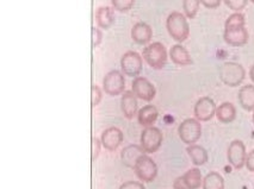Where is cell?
Returning <instances> with one entry per match:
<instances>
[{
	"instance_id": "obj_1",
	"label": "cell",
	"mask_w": 254,
	"mask_h": 189,
	"mask_svg": "<svg viewBox=\"0 0 254 189\" xmlns=\"http://www.w3.org/2000/svg\"><path fill=\"white\" fill-rule=\"evenodd\" d=\"M166 29L168 35L179 44L185 42L190 35V25H189L186 16L183 13L174 12L170 13L166 19Z\"/></svg>"
},
{
	"instance_id": "obj_2",
	"label": "cell",
	"mask_w": 254,
	"mask_h": 189,
	"mask_svg": "<svg viewBox=\"0 0 254 189\" xmlns=\"http://www.w3.org/2000/svg\"><path fill=\"white\" fill-rule=\"evenodd\" d=\"M218 76L224 85L228 87H238L246 78L245 68L236 62H224L218 69Z\"/></svg>"
},
{
	"instance_id": "obj_3",
	"label": "cell",
	"mask_w": 254,
	"mask_h": 189,
	"mask_svg": "<svg viewBox=\"0 0 254 189\" xmlns=\"http://www.w3.org/2000/svg\"><path fill=\"white\" fill-rule=\"evenodd\" d=\"M142 56L144 61L148 63L153 69L160 70L167 63V50L165 46L160 42L150 43L146 48H143Z\"/></svg>"
},
{
	"instance_id": "obj_4",
	"label": "cell",
	"mask_w": 254,
	"mask_h": 189,
	"mask_svg": "<svg viewBox=\"0 0 254 189\" xmlns=\"http://www.w3.org/2000/svg\"><path fill=\"white\" fill-rule=\"evenodd\" d=\"M178 135L180 141L186 145L196 144L202 136V125L196 118H188L183 120L178 128Z\"/></svg>"
},
{
	"instance_id": "obj_5",
	"label": "cell",
	"mask_w": 254,
	"mask_h": 189,
	"mask_svg": "<svg viewBox=\"0 0 254 189\" xmlns=\"http://www.w3.org/2000/svg\"><path fill=\"white\" fill-rule=\"evenodd\" d=\"M135 175L142 182H153L158 176V165L152 157L148 155H143L138 158L134 167Z\"/></svg>"
},
{
	"instance_id": "obj_6",
	"label": "cell",
	"mask_w": 254,
	"mask_h": 189,
	"mask_svg": "<svg viewBox=\"0 0 254 189\" xmlns=\"http://www.w3.org/2000/svg\"><path fill=\"white\" fill-rule=\"evenodd\" d=\"M162 132L160 129L155 128V126H149L142 131L140 137V145L142 146L146 153L156 152L160 149L162 144Z\"/></svg>"
},
{
	"instance_id": "obj_7",
	"label": "cell",
	"mask_w": 254,
	"mask_h": 189,
	"mask_svg": "<svg viewBox=\"0 0 254 189\" xmlns=\"http://www.w3.org/2000/svg\"><path fill=\"white\" fill-rule=\"evenodd\" d=\"M103 88L106 94L111 96L120 95L126 90V79L120 70H111L103 79Z\"/></svg>"
},
{
	"instance_id": "obj_8",
	"label": "cell",
	"mask_w": 254,
	"mask_h": 189,
	"mask_svg": "<svg viewBox=\"0 0 254 189\" xmlns=\"http://www.w3.org/2000/svg\"><path fill=\"white\" fill-rule=\"evenodd\" d=\"M121 68L123 74L130 78H137L142 72L143 61L136 51H127L121 58Z\"/></svg>"
},
{
	"instance_id": "obj_9",
	"label": "cell",
	"mask_w": 254,
	"mask_h": 189,
	"mask_svg": "<svg viewBox=\"0 0 254 189\" xmlns=\"http://www.w3.org/2000/svg\"><path fill=\"white\" fill-rule=\"evenodd\" d=\"M227 157H228L229 164L234 169H242L245 167V164H246L247 158L246 145L244 144V142L240 140L233 141L228 146Z\"/></svg>"
},
{
	"instance_id": "obj_10",
	"label": "cell",
	"mask_w": 254,
	"mask_h": 189,
	"mask_svg": "<svg viewBox=\"0 0 254 189\" xmlns=\"http://www.w3.org/2000/svg\"><path fill=\"white\" fill-rule=\"evenodd\" d=\"M131 91L136 95V98L143 100V101H152L156 95L154 85L143 76H137L132 80Z\"/></svg>"
},
{
	"instance_id": "obj_11",
	"label": "cell",
	"mask_w": 254,
	"mask_h": 189,
	"mask_svg": "<svg viewBox=\"0 0 254 189\" xmlns=\"http://www.w3.org/2000/svg\"><path fill=\"white\" fill-rule=\"evenodd\" d=\"M216 105L210 96H203L198 99L193 107L194 118L199 122H209L216 114Z\"/></svg>"
},
{
	"instance_id": "obj_12",
	"label": "cell",
	"mask_w": 254,
	"mask_h": 189,
	"mask_svg": "<svg viewBox=\"0 0 254 189\" xmlns=\"http://www.w3.org/2000/svg\"><path fill=\"white\" fill-rule=\"evenodd\" d=\"M248 31L246 26H233L224 28V42L232 47H244L248 42Z\"/></svg>"
},
{
	"instance_id": "obj_13",
	"label": "cell",
	"mask_w": 254,
	"mask_h": 189,
	"mask_svg": "<svg viewBox=\"0 0 254 189\" xmlns=\"http://www.w3.org/2000/svg\"><path fill=\"white\" fill-rule=\"evenodd\" d=\"M123 140V132L118 128H115V126L114 128H109L104 130V132L102 134V137H100L102 145L104 146V149L109 150V151H115V150H117V147L122 144Z\"/></svg>"
},
{
	"instance_id": "obj_14",
	"label": "cell",
	"mask_w": 254,
	"mask_h": 189,
	"mask_svg": "<svg viewBox=\"0 0 254 189\" xmlns=\"http://www.w3.org/2000/svg\"><path fill=\"white\" fill-rule=\"evenodd\" d=\"M121 110L123 112V116L127 119H132L138 113L137 98L132 91H127L122 94L121 98Z\"/></svg>"
},
{
	"instance_id": "obj_15",
	"label": "cell",
	"mask_w": 254,
	"mask_h": 189,
	"mask_svg": "<svg viewBox=\"0 0 254 189\" xmlns=\"http://www.w3.org/2000/svg\"><path fill=\"white\" fill-rule=\"evenodd\" d=\"M152 37H153V30L147 23L138 22L132 26L131 38L136 44L144 46V44L150 42Z\"/></svg>"
},
{
	"instance_id": "obj_16",
	"label": "cell",
	"mask_w": 254,
	"mask_h": 189,
	"mask_svg": "<svg viewBox=\"0 0 254 189\" xmlns=\"http://www.w3.org/2000/svg\"><path fill=\"white\" fill-rule=\"evenodd\" d=\"M143 155H146V152H144L142 146L136 145V144H132V145H128L124 147L122 150V153H121V158H122V162L124 165L134 169L135 164H136L138 158Z\"/></svg>"
},
{
	"instance_id": "obj_17",
	"label": "cell",
	"mask_w": 254,
	"mask_h": 189,
	"mask_svg": "<svg viewBox=\"0 0 254 189\" xmlns=\"http://www.w3.org/2000/svg\"><path fill=\"white\" fill-rule=\"evenodd\" d=\"M170 57L177 66L185 67L192 64V58H191L190 52L182 44H174L170 50Z\"/></svg>"
},
{
	"instance_id": "obj_18",
	"label": "cell",
	"mask_w": 254,
	"mask_h": 189,
	"mask_svg": "<svg viewBox=\"0 0 254 189\" xmlns=\"http://www.w3.org/2000/svg\"><path fill=\"white\" fill-rule=\"evenodd\" d=\"M94 17H96L97 25H98L100 29L108 30V29L111 28L112 24H114V22H115L114 8H111L109 6L98 7L97 8Z\"/></svg>"
},
{
	"instance_id": "obj_19",
	"label": "cell",
	"mask_w": 254,
	"mask_h": 189,
	"mask_svg": "<svg viewBox=\"0 0 254 189\" xmlns=\"http://www.w3.org/2000/svg\"><path fill=\"white\" fill-rule=\"evenodd\" d=\"M158 117H159L158 108H156L154 105L143 106L141 110H138V113H137L138 124H140L141 126H144V128L153 126V124L156 122Z\"/></svg>"
},
{
	"instance_id": "obj_20",
	"label": "cell",
	"mask_w": 254,
	"mask_h": 189,
	"mask_svg": "<svg viewBox=\"0 0 254 189\" xmlns=\"http://www.w3.org/2000/svg\"><path fill=\"white\" fill-rule=\"evenodd\" d=\"M241 107L247 112L254 111V85L242 86L238 94Z\"/></svg>"
},
{
	"instance_id": "obj_21",
	"label": "cell",
	"mask_w": 254,
	"mask_h": 189,
	"mask_svg": "<svg viewBox=\"0 0 254 189\" xmlns=\"http://www.w3.org/2000/svg\"><path fill=\"white\" fill-rule=\"evenodd\" d=\"M217 120L222 124H230L234 122L236 118V108L232 102H222L216 108Z\"/></svg>"
},
{
	"instance_id": "obj_22",
	"label": "cell",
	"mask_w": 254,
	"mask_h": 189,
	"mask_svg": "<svg viewBox=\"0 0 254 189\" xmlns=\"http://www.w3.org/2000/svg\"><path fill=\"white\" fill-rule=\"evenodd\" d=\"M182 177L183 182H184L185 189H198L202 187L203 180H202V173L198 168H191L188 170Z\"/></svg>"
},
{
	"instance_id": "obj_23",
	"label": "cell",
	"mask_w": 254,
	"mask_h": 189,
	"mask_svg": "<svg viewBox=\"0 0 254 189\" xmlns=\"http://www.w3.org/2000/svg\"><path fill=\"white\" fill-rule=\"evenodd\" d=\"M186 152L190 156L192 163L196 165V167H200V165H204L206 162H208V152L203 146L197 145V144H193V145H188L186 147Z\"/></svg>"
},
{
	"instance_id": "obj_24",
	"label": "cell",
	"mask_w": 254,
	"mask_h": 189,
	"mask_svg": "<svg viewBox=\"0 0 254 189\" xmlns=\"http://www.w3.org/2000/svg\"><path fill=\"white\" fill-rule=\"evenodd\" d=\"M203 189H224V180L216 171H211L203 179Z\"/></svg>"
},
{
	"instance_id": "obj_25",
	"label": "cell",
	"mask_w": 254,
	"mask_h": 189,
	"mask_svg": "<svg viewBox=\"0 0 254 189\" xmlns=\"http://www.w3.org/2000/svg\"><path fill=\"white\" fill-rule=\"evenodd\" d=\"M200 0H183V10L186 18L193 19L199 10Z\"/></svg>"
},
{
	"instance_id": "obj_26",
	"label": "cell",
	"mask_w": 254,
	"mask_h": 189,
	"mask_svg": "<svg viewBox=\"0 0 254 189\" xmlns=\"http://www.w3.org/2000/svg\"><path fill=\"white\" fill-rule=\"evenodd\" d=\"M233 26H246V19L241 12H234L227 18L224 28H233Z\"/></svg>"
},
{
	"instance_id": "obj_27",
	"label": "cell",
	"mask_w": 254,
	"mask_h": 189,
	"mask_svg": "<svg viewBox=\"0 0 254 189\" xmlns=\"http://www.w3.org/2000/svg\"><path fill=\"white\" fill-rule=\"evenodd\" d=\"M111 1L112 6L118 12H128L129 10H131L134 7L136 0H111Z\"/></svg>"
},
{
	"instance_id": "obj_28",
	"label": "cell",
	"mask_w": 254,
	"mask_h": 189,
	"mask_svg": "<svg viewBox=\"0 0 254 189\" xmlns=\"http://www.w3.org/2000/svg\"><path fill=\"white\" fill-rule=\"evenodd\" d=\"M102 99H103L102 88H100L98 85H92V87H91V105H92V107L98 106L99 102L102 101Z\"/></svg>"
},
{
	"instance_id": "obj_29",
	"label": "cell",
	"mask_w": 254,
	"mask_h": 189,
	"mask_svg": "<svg viewBox=\"0 0 254 189\" xmlns=\"http://www.w3.org/2000/svg\"><path fill=\"white\" fill-rule=\"evenodd\" d=\"M223 1L230 10H233L234 12H240L247 6L248 0H223Z\"/></svg>"
},
{
	"instance_id": "obj_30",
	"label": "cell",
	"mask_w": 254,
	"mask_h": 189,
	"mask_svg": "<svg viewBox=\"0 0 254 189\" xmlns=\"http://www.w3.org/2000/svg\"><path fill=\"white\" fill-rule=\"evenodd\" d=\"M103 41V32L98 28H92V48H97Z\"/></svg>"
},
{
	"instance_id": "obj_31",
	"label": "cell",
	"mask_w": 254,
	"mask_h": 189,
	"mask_svg": "<svg viewBox=\"0 0 254 189\" xmlns=\"http://www.w3.org/2000/svg\"><path fill=\"white\" fill-rule=\"evenodd\" d=\"M102 142H100L98 138L93 137L92 138V161L98 158L100 153V147H102Z\"/></svg>"
},
{
	"instance_id": "obj_32",
	"label": "cell",
	"mask_w": 254,
	"mask_h": 189,
	"mask_svg": "<svg viewBox=\"0 0 254 189\" xmlns=\"http://www.w3.org/2000/svg\"><path fill=\"white\" fill-rule=\"evenodd\" d=\"M120 189H146V188H144V186L141 182L128 181V182H124L120 187Z\"/></svg>"
},
{
	"instance_id": "obj_33",
	"label": "cell",
	"mask_w": 254,
	"mask_h": 189,
	"mask_svg": "<svg viewBox=\"0 0 254 189\" xmlns=\"http://www.w3.org/2000/svg\"><path fill=\"white\" fill-rule=\"evenodd\" d=\"M245 167L247 168L248 171H252V173H254V149L252 151L247 153L246 164H245Z\"/></svg>"
},
{
	"instance_id": "obj_34",
	"label": "cell",
	"mask_w": 254,
	"mask_h": 189,
	"mask_svg": "<svg viewBox=\"0 0 254 189\" xmlns=\"http://www.w3.org/2000/svg\"><path fill=\"white\" fill-rule=\"evenodd\" d=\"M222 0H200V4L206 8H216L221 5Z\"/></svg>"
},
{
	"instance_id": "obj_35",
	"label": "cell",
	"mask_w": 254,
	"mask_h": 189,
	"mask_svg": "<svg viewBox=\"0 0 254 189\" xmlns=\"http://www.w3.org/2000/svg\"><path fill=\"white\" fill-rule=\"evenodd\" d=\"M173 189H185L184 182H183L182 177H177L173 182Z\"/></svg>"
},
{
	"instance_id": "obj_36",
	"label": "cell",
	"mask_w": 254,
	"mask_h": 189,
	"mask_svg": "<svg viewBox=\"0 0 254 189\" xmlns=\"http://www.w3.org/2000/svg\"><path fill=\"white\" fill-rule=\"evenodd\" d=\"M250 79L252 80V82L254 84V63L252 64V67H251L250 69Z\"/></svg>"
},
{
	"instance_id": "obj_37",
	"label": "cell",
	"mask_w": 254,
	"mask_h": 189,
	"mask_svg": "<svg viewBox=\"0 0 254 189\" xmlns=\"http://www.w3.org/2000/svg\"><path fill=\"white\" fill-rule=\"evenodd\" d=\"M252 120H253V125H254V111H253V116H252Z\"/></svg>"
},
{
	"instance_id": "obj_38",
	"label": "cell",
	"mask_w": 254,
	"mask_h": 189,
	"mask_svg": "<svg viewBox=\"0 0 254 189\" xmlns=\"http://www.w3.org/2000/svg\"><path fill=\"white\" fill-rule=\"evenodd\" d=\"M251 1H252V2H253V4H254V0H251Z\"/></svg>"
}]
</instances>
